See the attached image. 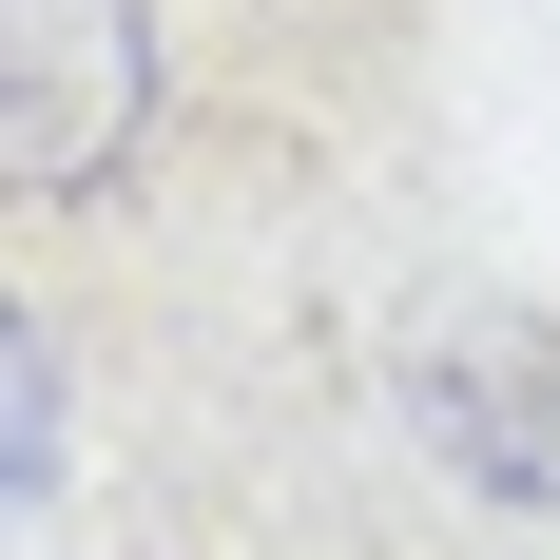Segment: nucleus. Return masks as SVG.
Returning <instances> with one entry per match:
<instances>
[{
  "mask_svg": "<svg viewBox=\"0 0 560 560\" xmlns=\"http://www.w3.org/2000/svg\"><path fill=\"white\" fill-rule=\"evenodd\" d=\"M406 425H425V464H445L464 503L560 522V310L464 290L445 329H406Z\"/></svg>",
  "mask_w": 560,
  "mask_h": 560,
  "instance_id": "f257e3e1",
  "label": "nucleus"
},
{
  "mask_svg": "<svg viewBox=\"0 0 560 560\" xmlns=\"http://www.w3.org/2000/svg\"><path fill=\"white\" fill-rule=\"evenodd\" d=\"M58 464H78V368H58V329H39V290L0 271V541L58 503Z\"/></svg>",
  "mask_w": 560,
  "mask_h": 560,
  "instance_id": "f03ea898",
  "label": "nucleus"
}]
</instances>
